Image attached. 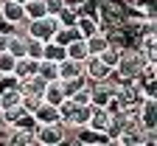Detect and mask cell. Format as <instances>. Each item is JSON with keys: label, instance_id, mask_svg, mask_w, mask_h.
Returning <instances> with one entry per match:
<instances>
[{"label": "cell", "instance_id": "1", "mask_svg": "<svg viewBox=\"0 0 157 146\" xmlns=\"http://www.w3.org/2000/svg\"><path fill=\"white\" fill-rule=\"evenodd\" d=\"M146 65H149V62L143 59V53L137 51V48H124L121 59H118V68H115L112 73H115V79L124 85V81H135Z\"/></svg>", "mask_w": 157, "mask_h": 146}, {"label": "cell", "instance_id": "2", "mask_svg": "<svg viewBox=\"0 0 157 146\" xmlns=\"http://www.w3.org/2000/svg\"><path fill=\"white\" fill-rule=\"evenodd\" d=\"M28 39H36V42H51L53 34L59 31V23L56 17H42V20H34V23H28Z\"/></svg>", "mask_w": 157, "mask_h": 146}, {"label": "cell", "instance_id": "3", "mask_svg": "<svg viewBox=\"0 0 157 146\" xmlns=\"http://www.w3.org/2000/svg\"><path fill=\"white\" fill-rule=\"evenodd\" d=\"M65 127L62 124H51V127H36L34 129V140L39 146H62L65 143Z\"/></svg>", "mask_w": 157, "mask_h": 146}, {"label": "cell", "instance_id": "4", "mask_svg": "<svg viewBox=\"0 0 157 146\" xmlns=\"http://www.w3.org/2000/svg\"><path fill=\"white\" fill-rule=\"evenodd\" d=\"M154 73H157V62H149V65L140 70V76L132 81V85L137 87V93H140L143 98H151V101L157 96V90H154Z\"/></svg>", "mask_w": 157, "mask_h": 146}, {"label": "cell", "instance_id": "5", "mask_svg": "<svg viewBox=\"0 0 157 146\" xmlns=\"http://www.w3.org/2000/svg\"><path fill=\"white\" fill-rule=\"evenodd\" d=\"M112 96H115V85L107 79L98 85H90V107H107Z\"/></svg>", "mask_w": 157, "mask_h": 146}, {"label": "cell", "instance_id": "6", "mask_svg": "<svg viewBox=\"0 0 157 146\" xmlns=\"http://www.w3.org/2000/svg\"><path fill=\"white\" fill-rule=\"evenodd\" d=\"M82 73H84V81H87V85H98V81H104L109 76V70L101 65V59H98V56H90L84 62V65H82Z\"/></svg>", "mask_w": 157, "mask_h": 146}, {"label": "cell", "instance_id": "7", "mask_svg": "<svg viewBox=\"0 0 157 146\" xmlns=\"http://www.w3.org/2000/svg\"><path fill=\"white\" fill-rule=\"evenodd\" d=\"M109 121H112V115H109L104 107H90V121H87V127H84V129L98 132V135H107Z\"/></svg>", "mask_w": 157, "mask_h": 146}, {"label": "cell", "instance_id": "8", "mask_svg": "<svg viewBox=\"0 0 157 146\" xmlns=\"http://www.w3.org/2000/svg\"><path fill=\"white\" fill-rule=\"evenodd\" d=\"M34 121L36 127H51V124H62V118H59V107H51V104H39V110L34 112Z\"/></svg>", "mask_w": 157, "mask_h": 146}, {"label": "cell", "instance_id": "9", "mask_svg": "<svg viewBox=\"0 0 157 146\" xmlns=\"http://www.w3.org/2000/svg\"><path fill=\"white\" fill-rule=\"evenodd\" d=\"M137 127L143 132H154V101L151 98H146L137 107Z\"/></svg>", "mask_w": 157, "mask_h": 146}, {"label": "cell", "instance_id": "10", "mask_svg": "<svg viewBox=\"0 0 157 146\" xmlns=\"http://www.w3.org/2000/svg\"><path fill=\"white\" fill-rule=\"evenodd\" d=\"M67 96H65V87H62V81H48L45 85V90H42V101L45 104H51V107H59V104H62Z\"/></svg>", "mask_w": 157, "mask_h": 146}, {"label": "cell", "instance_id": "11", "mask_svg": "<svg viewBox=\"0 0 157 146\" xmlns=\"http://www.w3.org/2000/svg\"><path fill=\"white\" fill-rule=\"evenodd\" d=\"M17 90H20V96L42 98V90H45V81L39 79V76H31V79H23V81H17Z\"/></svg>", "mask_w": 157, "mask_h": 146}, {"label": "cell", "instance_id": "12", "mask_svg": "<svg viewBox=\"0 0 157 146\" xmlns=\"http://www.w3.org/2000/svg\"><path fill=\"white\" fill-rule=\"evenodd\" d=\"M76 79H84L82 65H78V62H73V59L59 62V81H76Z\"/></svg>", "mask_w": 157, "mask_h": 146}, {"label": "cell", "instance_id": "13", "mask_svg": "<svg viewBox=\"0 0 157 146\" xmlns=\"http://www.w3.org/2000/svg\"><path fill=\"white\" fill-rule=\"evenodd\" d=\"M11 76H14L17 81H23V79H31V76H36V62H34V59H28V56L17 59V62H14V70H11Z\"/></svg>", "mask_w": 157, "mask_h": 146}, {"label": "cell", "instance_id": "14", "mask_svg": "<svg viewBox=\"0 0 157 146\" xmlns=\"http://www.w3.org/2000/svg\"><path fill=\"white\" fill-rule=\"evenodd\" d=\"M137 51L143 53L146 62H157V34H149V37H140L137 39Z\"/></svg>", "mask_w": 157, "mask_h": 146}, {"label": "cell", "instance_id": "15", "mask_svg": "<svg viewBox=\"0 0 157 146\" xmlns=\"http://www.w3.org/2000/svg\"><path fill=\"white\" fill-rule=\"evenodd\" d=\"M25 42H28V37H23V34H14V31H9L6 53H11L14 59H23V56H25Z\"/></svg>", "mask_w": 157, "mask_h": 146}, {"label": "cell", "instance_id": "16", "mask_svg": "<svg viewBox=\"0 0 157 146\" xmlns=\"http://www.w3.org/2000/svg\"><path fill=\"white\" fill-rule=\"evenodd\" d=\"M65 56L73 59V62H78V65H84V62L90 59V53H87V42H84V39H76V42H70V45L65 48Z\"/></svg>", "mask_w": 157, "mask_h": 146}, {"label": "cell", "instance_id": "17", "mask_svg": "<svg viewBox=\"0 0 157 146\" xmlns=\"http://www.w3.org/2000/svg\"><path fill=\"white\" fill-rule=\"evenodd\" d=\"M76 31H78L82 39H90V37H95L101 31V23H98V20H90V17H78L76 20Z\"/></svg>", "mask_w": 157, "mask_h": 146}, {"label": "cell", "instance_id": "18", "mask_svg": "<svg viewBox=\"0 0 157 146\" xmlns=\"http://www.w3.org/2000/svg\"><path fill=\"white\" fill-rule=\"evenodd\" d=\"M34 132L28 129H9V138H6V146H34Z\"/></svg>", "mask_w": 157, "mask_h": 146}, {"label": "cell", "instance_id": "19", "mask_svg": "<svg viewBox=\"0 0 157 146\" xmlns=\"http://www.w3.org/2000/svg\"><path fill=\"white\" fill-rule=\"evenodd\" d=\"M36 76L42 79L45 85H48V81H56V79H59V65H53V62H45V59H39V62H36Z\"/></svg>", "mask_w": 157, "mask_h": 146}, {"label": "cell", "instance_id": "20", "mask_svg": "<svg viewBox=\"0 0 157 146\" xmlns=\"http://www.w3.org/2000/svg\"><path fill=\"white\" fill-rule=\"evenodd\" d=\"M20 101H23L20 90H3V93H0V112L17 110V107H20Z\"/></svg>", "mask_w": 157, "mask_h": 146}, {"label": "cell", "instance_id": "21", "mask_svg": "<svg viewBox=\"0 0 157 146\" xmlns=\"http://www.w3.org/2000/svg\"><path fill=\"white\" fill-rule=\"evenodd\" d=\"M84 42H87V53L90 56H101L107 48H109V42H107V37L101 34V31H98L95 37H90V39H84Z\"/></svg>", "mask_w": 157, "mask_h": 146}, {"label": "cell", "instance_id": "22", "mask_svg": "<svg viewBox=\"0 0 157 146\" xmlns=\"http://www.w3.org/2000/svg\"><path fill=\"white\" fill-rule=\"evenodd\" d=\"M42 59H45V62H53V65H59V62H65L67 56H65V48H62V45L45 42V48H42Z\"/></svg>", "mask_w": 157, "mask_h": 146}, {"label": "cell", "instance_id": "23", "mask_svg": "<svg viewBox=\"0 0 157 146\" xmlns=\"http://www.w3.org/2000/svg\"><path fill=\"white\" fill-rule=\"evenodd\" d=\"M23 11H25V20H28V23L48 17V14H45V3H42V0H28V3L23 6Z\"/></svg>", "mask_w": 157, "mask_h": 146}, {"label": "cell", "instance_id": "24", "mask_svg": "<svg viewBox=\"0 0 157 146\" xmlns=\"http://www.w3.org/2000/svg\"><path fill=\"white\" fill-rule=\"evenodd\" d=\"M121 53H124V48H115V45H109L101 56H98V59H101V65L107 68V70H115L118 68V59H121Z\"/></svg>", "mask_w": 157, "mask_h": 146}, {"label": "cell", "instance_id": "25", "mask_svg": "<svg viewBox=\"0 0 157 146\" xmlns=\"http://www.w3.org/2000/svg\"><path fill=\"white\" fill-rule=\"evenodd\" d=\"M76 39H82V37H78V31H76V28H59V31L53 34V39H51V42H56V45L67 48L70 42H76Z\"/></svg>", "mask_w": 157, "mask_h": 146}, {"label": "cell", "instance_id": "26", "mask_svg": "<svg viewBox=\"0 0 157 146\" xmlns=\"http://www.w3.org/2000/svg\"><path fill=\"white\" fill-rule=\"evenodd\" d=\"M76 20H78V11H73V9H62L56 14L59 28H76Z\"/></svg>", "mask_w": 157, "mask_h": 146}, {"label": "cell", "instance_id": "27", "mask_svg": "<svg viewBox=\"0 0 157 146\" xmlns=\"http://www.w3.org/2000/svg\"><path fill=\"white\" fill-rule=\"evenodd\" d=\"M42 48H45V42L28 39V42H25V56H28V59H34V62H39V59H42Z\"/></svg>", "mask_w": 157, "mask_h": 146}, {"label": "cell", "instance_id": "28", "mask_svg": "<svg viewBox=\"0 0 157 146\" xmlns=\"http://www.w3.org/2000/svg\"><path fill=\"white\" fill-rule=\"evenodd\" d=\"M70 101L76 104V107H90V85L82 87V90H76V93L70 96Z\"/></svg>", "mask_w": 157, "mask_h": 146}, {"label": "cell", "instance_id": "29", "mask_svg": "<svg viewBox=\"0 0 157 146\" xmlns=\"http://www.w3.org/2000/svg\"><path fill=\"white\" fill-rule=\"evenodd\" d=\"M14 62H17V59H14L11 53H6V51L0 53V76H11V70H14Z\"/></svg>", "mask_w": 157, "mask_h": 146}, {"label": "cell", "instance_id": "30", "mask_svg": "<svg viewBox=\"0 0 157 146\" xmlns=\"http://www.w3.org/2000/svg\"><path fill=\"white\" fill-rule=\"evenodd\" d=\"M42 3H45V14H48V17H56L59 11L65 9V3H62V0H42Z\"/></svg>", "mask_w": 157, "mask_h": 146}, {"label": "cell", "instance_id": "31", "mask_svg": "<svg viewBox=\"0 0 157 146\" xmlns=\"http://www.w3.org/2000/svg\"><path fill=\"white\" fill-rule=\"evenodd\" d=\"M62 3H65V9H73V11H78V9H82V6L87 3V0H62Z\"/></svg>", "mask_w": 157, "mask_h": 146}, {"label": "cell", "instance_id": "32", "mask_svg": "<svg viewBox=\"0 0 157 146\" xmlns=\"http://www.w3.org/2000/svg\"><path fill=\"white\" fill-rule=\"evenodd\" d=\"M6 42H9V31H0V53L6 51Z\"/></svg>", "mask_w": 157, "mask_h": 146}, {"label": "cell", "instance_id": "33", "mask_svg": "<svg viewBox=\"0 0 157 146\" xmlns=\"http://www.w3.org/2000/svg\"><path fill=\"white\" fill-rule=\"evenodd\" d=\"M11 3H17V6H25V3H28V0H11Z\"/></svg>", "mask_w": 157, "mask_h": 146}, {"label": "cell", "instance_id": "34", "mask_svg": "<svg viewBox=\"0 0 157 146\" xmlns=\"http://www.w3.org/2000/svg\"><path fill=\"white\" fill-rule=\"evenodd\" d=\"M107 146H121V143H118V140H109V143H107Z\"/></svg>", "mask_w": 157, "mask_h": 146}, {"label": "cell", "instance_id": "35", "mask_svg": "<svg viewBox=\"0 0 157 146\" xmlns=\"http://www.w3.org/2000/svg\"><path fill=\"white\" fill-rule=\"evenodd\" d=\"M95 3H98V0H95Z\"/></svg>", "mask_w": 157, "mask_h": 146}]
</instances>
